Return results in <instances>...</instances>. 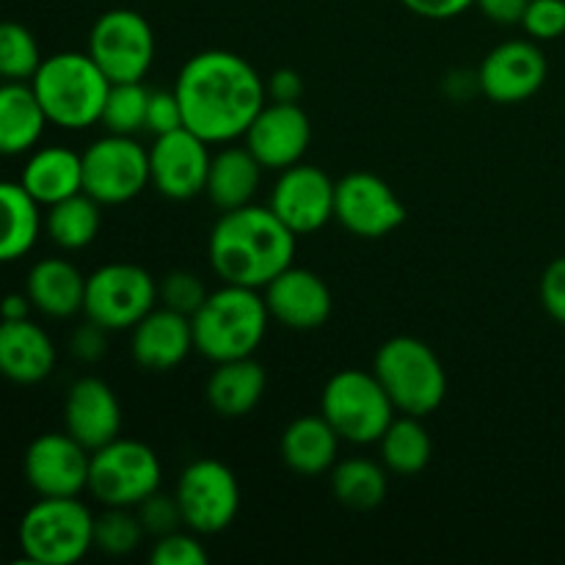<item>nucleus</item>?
I'll return each mask as SVG.
<instances>
[{
  "instance_id": "obj_1",
  "label": "nucleus",
  "mask_w": 565,
  "mask_h": 565,
  "mask_svg": "<svg viewBox=\"0 0 565 565\" xmlns=\"http://www.w3.org/2000/svg\"><path fill=\"white\" fill-rule=\"evenodd\" d=\"M174 94L182 125L207 143H230L246 136L254 116L268 103L259 72L230 50L191 55L177 75Z\"/></svg>"
},
{
  "instance_id": "obj_2",
  "label": "nucleus",
  "mask_w": 565,
  "mask_h": 565,
  "mask_svg": "<svg viewBox=\"0 0 565 565\" xmlns=\"http://www.w3.org/2000/svg\"><path fill=\"white\" fill-rule=\"evenodd\" d=\"M296 232L270 207L226 210L210 232L207 257L224 285L263 290L296 259Z\"/></svg>"
},
{
  "instance_id": "obj_3",
  "label": "nucleus",
  "mask_w": 565,
  "mask_h": 565,
  "mask_svg": "<svg viewBox=\"0 0 565 565\" xmlns=\"http://www.w3.org/2000/svg\"><path fill=\"white\" fill-rule=\"evenodd\" d=\"M270 312L259 290L224 285L207 292L202 307L191 315L193 348L213 364L254 356L268 334Z\"/></svg>"
},
{
  "instance_id": "obj_4",
  "label": "nucleus",
  "mask_w": 565,
  "mask_h": 565,
  "mask_svg": "<svg viewBox=\"0 0 565 565\" xmlns=\"http://www.w3.org/2000/svg\"><path fill=\"white\" fill-rule=\"evenodd\" d=\"M31 88L50 125L64 130H86L103 116L110 81L88 53H55L42 58Z\"/></svg>"
},
{
  "instance_id": "obj_5",
  "label": "nucleus",
  "mask_w": 565,
  "mask_h": 565,
  "mask_svg": "<svg viewBox=\"0 0 565 565\" xmlns=\"http://www.w3.org/2000/svg\"><path fill=\"white\" fill-rule=\"evenodd\" d=\"M375 379L401 414L428 417L445 403L447 373L428 342L417 337H392L375 353Z\"/></svg>"
},
{
  "instance_id": "obj_6",
  "label": "nucleus",
  "mask_w": 565,
  "mask_h": 565,
  "mask_svg": "<svg viewBox=\"0 0 565 565\" xmlns=\"http://www.w3.org/2000/svg\"><path fill=\"white\" fill-rule=\"evenodd\" d=\"M20 546L31 563H77L94 550V513L77 497H42L22 516Z\"/></svg>"
},
{
  "instance_id": "obj_7",
  "label": "nucleus",
  "mask_w": 565,
  "mask_h": 565,
  "mask_svg": "<svg viewBox=\"0 0 565 565\" xmlns=\"http://www.w3.org/2000/svg\"><path fill=\"white\" fill-rule=\"evenodd\" d=\"M395 403L375 373L367 370H340L331 375L320 395V414L342 441L351 445H373L384 436L395 419Z\"/></svg>"
},
{
  "instance_id": "obj_8",
  "label": "nucleus",
  "mask_w": 565,
  "mask_h": 565,
  "mask_svg": "<svg viewBox=\"0 0 565 565\" xmlns=\"http://www.w3.org/2000/svg\"><path fill=\"white\" fill-rule=\"evenodd\" d=\"M163 467L158 452L136 439H114L92 452L88 491L105 508H138L160 491Z\"/></svg>"
},
{
  "instance_id": "obj_9",
  "label": "nucleus",
  "mask_w": 565,
  "mask_h": 565,
  "mask_svg": "<svg viewBox=\"0 0 565 565\" xmlns=\"http://www.w3.org/2000/svg\"><path fill=\"white\" fill-rule=\"evenodd\" d=\"M158 301V281L132 263H108L86 276L83 315L108 331L132 329Z\"/></svg>"
},
{
  "instance_id": "obj_10",
  "label": "nucleus",
  "mask_w": 565,
  "mask_h": 565,
  "mask_svg": "<svg viewBox=\"0 0 565 565\" xmlns=\"http://www.w3.org/2000/svg\"><path fill=\"white\" fill-rule=\"evenodd\" d=\"M177 505L182 527L196 535L224 533L241 511V486L235 472L215 458H199L177 480Z\"/></svg>"
},
{
  "instance_id": "obj_11",
  "label": "nucleus",
  "mask_w": 565,
  "mask_h": 565,
  "mask_svg": "<svg viewBox=\"0 0 565 565\" xmlns=\"http://www.w3.org/2000/svg\"><path fill=\"white\" fill-rule=\"evenodd\" d=\"M88 55L110 83L143 81L154 61L152 25L132 9L105 11L88 33Z\"/></svg>"
},
{
  "instance_id": "obj_12",
  "label": "nucleus",
  "mask_w": 565,
  "mask_h": 565,
  "mask_svg": "<svg viewBox=\"0 0 565 565\" xmlns=\"http://www.w3.org/2000/svg\"><path fill=\"white\" fill-rule=\"evenodd\" d=\"M83 158V191L99 204H125L149 185V149L132 136L97 138Z\"/></svg>"
},
{
  "instance_id": "obj_13",
  "label": "nucleus",
  "mask_w": 565,
  "mask_h": 565,
  "mask_svg": "<svg viewBox=\"0 0 565 565\" xmlns=\"http://www.w3.org/2000/svg\"><path fill=\"white\" fill-rule=\"evenodd\" d=\"M334 218L351 235L379 241L401 230L406 221V204L381 177L370 171H351L337 182Z\"/></svg>"
},
{
  "instance_id": "obj_14",
  "label": "nucleus",
  "mask_w": 565,
  "mask_h": 565,
  "mask_svg": "<svg viewBox=\"0 0 565 565\" xmlns=\"http://www.w3.org/2000/svg\"><path fill=\"white\" fill-rule=\"evenodd\" d=\"M207 147L210 143L188 127L154 136V143L149 147V180L154 191L171 202H188L204 193L213 160Z\"/></svg>"
},
{
  "instance_id": "obj_15",
  "label": "nucleus",
  "mask_w": 565,
  "mask_h": 565,
  "mask_svg": "<svg viewBox=\"0 0 565 565\" xmlns=\"http://www.w3.org/2000/svg\"><path fill=\"white\" fill-rule=\"evenodd\" d=\"M334 191L337 182L323 169L296 163L279 174L268 207L296 235H312L334 218Z\"/></svg>"
},
{
  "instance_id": "obj_16",
  "label": "nucleus",
  "mask_w": 565,
  "mask_h": 565,
  "mask_svg": "<svg viewBox=\"0 0 565 565\" xmlns=\"http://www.w3.org/2000/svg\"><path fill=\"white\" fill-rule=\"evenodd\" d=\"M88 463L92 452L64 430L36 436L28 445L22 469L39 497H81L88 489Z\"/></svg>"
},
{
  "instance_id": "obj_17",
  "label": "nucleus",
  "mask_w": 565,
  "mask_h": 565,
  "mask_svg": "<svg viewBox=\"0 0 565 565\" xmlns=\"http://www.w3.org/2000/svg\"><path fill=\"white\" fill-rule=\"evenodd\" d=\"M544 50L527 39H511L491 50L478 70V86L500 105H516L541 92L546 83Z\"/></svg>"
},
{
  "instance_id": "obj_18",
  "label": "nucleus",
  "mask_w": 565,
  "mask_h": 565,
  "mask_svg": "<svg viewBox=\"0 0 565 565\" xmlns=\"http://www.w3.org/2000/svg\"><path fill=\"white\" fill-rule=\"evenodd\" d=\"M246 149L263 169L285 171L301 163L312 141V121L298 103H265L246 130Z\"/></svg>"
},
{
  "instance_id": "obj_19",
  "label": "nucleus",
  "mask_w": 565,
  "mask_h": 565,
  "mask_svg": "<svg viewBox=\"0 0 565 565\" xmlns=\"http://www.w3.org/2000/svg\"><path fill=\"white\" fill-rule=\"evenodd\" d=\"M263 298L270 320H279L292 331L320 329L323 323H329L331 309H334L329 285L315 270L296 268V265L270 279L263 287Z\"/></svg>"
},
{
  "instance_id": "obj_20",
  "label": "nucleus",
  "mask_w": 565,
  "mask_h": 565,
  "mask_svg": "<svg viewBox=\"0 0 565 565\" xmlns=\"http://www.w3.org/2000/svg\"><path fill=\"white\" fill-rule=\"evenodd\" d=\"M64 425L66 434L75 436L88 452L99 450L108 441L119 439L121 430V406L116 392L103 379L75 381L66 392L64 401Z\"/></svg>"
},
{
  "instance_id": "obj_21",
  "label": "nucleus",
  "mask_w": 565,
  "mask_h": 565,
  "mask_svg": "<svg viewBox=\"0 0 565 565\" xmlns=\"http://www.w3.org/2000/svg\"><path fill=\"white\" fill-rule=\"evenodd\" d=\"M132 359L138 367L166 373L185 362L193 351L191 318L169 307L152 309L132 326Z\"/></svg>"
},
{
  "instance_id": "obj_22",
  "label": "nucleus",
  "mask_w": 565,
  "mask_h": 565,
  "mask_svg": "<svg viewBox=\"0 0 565 565\" xmlns=\"http://www.w3.org/2000/svg\"><path fill=\"white\" fill-rule=\"evenodd\" d=\"M55 367V345L42 326L0 320V375L14 384H39Z\"/></svg>"
},
{
  "instance_id": "obj_23",
  "label": "nucleus",
  "mask_w": 565,
  "mask_h": 565,
  "mask_svg": "<svg viewBox=\"0 0 565 565\" xmlns=\"http://www.w3.org/2000/svg\"><path fill=\"white\" fill-rule=\"evenodd\" d=\"M268 386L265 367L254 356L218 362L207 379V403L221 417H246L259 406Z\"/></svg>"
},
{
  "instance_id": "obj_24",
  "label": "nucleus",
  "mask_w": 565,
  "mask_h": 565,
  "mask_svg": "<svg viewBox=\"0 0 565 565\" xmlns=\"http://www.w3.org/2000/svg\"><path fill=\"white\" fill-rule=\"evenodd\" d=\"M340 434L329 425L323 414H307L292 419L281 434V461L303 478L329 472L340 452Z\"/></svg>"
},
{
  "instance_id": "obj_25",
  "label": "nucleus",
  "mask_w": 565,
  "mask_h": 565,
  "mask_svg": "<svg viewBox=\"0 0 565 565\" xmlns=\"http://www.w3.org/2000/svg\"><path fill=\"white\" fill-rule=\"evenodd\" d=\"M25 292L33 309L47 318H72L75 312H83L86 276L66 259H39L28 274Z\"/></svg>"
},
{
  "instance_id": "obj_26",
  "label": "nucleus",
  "mask_w": 565,
  "mask_h": 565,
  "mask_svg": "<svg viewBox=\"0 0 565 565\" xmlns=\"http://www.w3.org/2000/svg\"><path fill=\"white\" fill-rule=\"evenodd\" d=\"M20 182L36 204L64 202L83 191V158L66 147H42L28 158Z\"/></svg>"
},
{
  "instance_id": "obj_27",
  "label": "nucleus",
  "mask_w": 565,
  "mask_h": 565,
  "mask_svg": "<svg viewBox=\"0 0 565 565\" xmlns=\"http://www.w3.org/2000/svg\"><path fill=\"white\" fill-rule=\"evenodd\" d=\"M259 182H263V163L246 147H226L210 160L204 193L221 213H226L252 204Z\"/></svg>"
},
{
  "instance_id": "obj_28",
  "label": "nucleus",
  "mask_w": 565,
  "mask_h": 565,
  "mask_svg": "<svg viewBox=\"0 0 565 565\" xmlns=\"http://www.w3.org/2000/svg\"><path fill=\"white\" fill-rule=\"evenodd\" d=\"M47 116L31 83L6 81L0 86V154H22L42 138Z\"/></svg>"
},
{
  "instance_id": "obj_29",
  "label": "nucleus",
  "mask_w": 565,
  "mask_h": 565,
  "mask_svg": "<svg viewBox=\"0 0 565 565\" xmlns=\"http://www.w3.org/2000/svg\"><path fill=\"white\" fill-rule=\"evenodd\" d=\"M42 230L39 204L22 182L0 180V263L25 257Z\"/></svg>"
},
{
  "instance_id": "obj_30",
  "label": "nucleus",
  "mask_w": 565,
  "mask_h": 565,
  "mask_svg": "<svg viewBox=\"0 0 565 565\" xmlns=\"http://www.w3.org/2000/svg\"><path fill=\"white\" fill-rule=\"evenodd\" d=\"M379 445L384 467L390 472L403 475V478L423 472L434 456V441L423 425V417H412V414H401V417L392 419Z\"/></svg>"
},
{
  "instance_id": "obj_31",
  "label": "nucleus",
  "mask_w": 565,
  "mask_h": 565,
  "mask_svg": "<svg viewBox=\"0 0 565 565\" xmlns=\"http://www.w3.org/2000/svg\"><path fill=\"white\" fill-rule=\"evenodd\" d=\"M99 202L88 196L86 191L75 193V196L55 202L47 207L44 215V230H47L50 241L66 252H77V248L92 246L94 237L99 235Z\"/></svg>"
},
{
  "instance_id": "obj_32",
  "label": "nucleus",
  "mask_w": 565,
  "mask_h": 565,
  "mask_svg": "<svg viewBox=\"0 0 565 565\" xmlns=\"http://www.w3.org/2000/svg\"><path fill=\"white\" fill-rule=\"evenodd\" d=\"M331 491L351 511H373L386 500L390 480L384 467L370 458H345L331 467Z\"/></svg>"
},
{
  "instance_id": "obj_33",
  "label": "nucleus",
  "mask_w": 565,
  "mask_h": 565,
  "mask_svg": "<svg viewBox=\"0 0 565 565\" xmlns=\"http://www.w3.org/2000/svg\"><path fill=\"white\" fill-rule=\"evenodd\" d=\"M147 105L149 88L141 81L110 83L99 125L114 136H136V132L147 130Z\"/></svg>"
},
{
  "instance_id": "obj_34",
  "label": "nucleus",
  "mask_w": 565,
  "mask_h": 565,
  "mask_svg": "<svg viewBox=\"0 0 565 565\" xmlns=\"http://www.w3.org/2000/svg\"><path fill=\"white\" fill-rule=\"evenodd\" d=\"M42 64L36 36L20 22H0V77L31 81Z\"/></svg>"
},
{
  "instance_id": "obj_35",
  "label": "nucleus",
  "mask_w": 565,
  "mask_h": 565,
  "mask_svg": "<svg viewBox=\"0 0 565 565\" xmlns=\"http://www.w3.org/2000/svg\"><path fill=\"white\" fill-rule=\"evenodd\" d=\"M147 535L138 513L132 516L130 508H108L105 513L94 516V550L105 555H130L138 550L141 539Z\"/></svg>"
},
{
  "instance_id": "obj_36",
  "label": "nucleus",
  "mask_w": 565,
  "mask_h": 565,
  "mask_svg": "<svg viewBox=\"0 0 565 565\" xmlns=\"http://www.w3.org/2000/svg\"><path fill=\"white\" fill-rule=\"evenodd\" d=\"M207 550L191 530L188 533L174 530L169 535H160L154 550L149 552V563L154 565H207Z\"/></svg>"
},
{
  "instance_id": "obj_37",
  "label": "nucleus",
  "mask_w": 565,
  "mask_h": 565,
  "mask_svg": "<svg viewBox=\"0 0 565 565\" xmlns=\"http://www.w3.org/2000/svg\"><path fill=\"white\" fill-rule=\"evenodd\" d=\"M158 298L163 301V307L191 318V315L204 303L207 290H204V285L193 274H188V270H174V274H169L158 285Z\"/></svg>"
},
{
  "instance_id": "obj_38",
  "label": "nucleus",
  "mask_w": 565,
  "mask_h": 565,
  "mask_svg": "<svg viewBox=\"0 0 565 565\" xmlns=\"http://www.w3.org/2000/svg\"><path fill=\"white\" fill-rule=\"evenodd\" d=\"M522 28L533 36V42L565 36V0H530Z\"/></svg>"
},
{
  "instance_id": "obj_39",
  "label": "nucleus",
  "mask_w": 565,
  "mask_h": 565,
  "mask_svg": "<svg viewBox=\"0 0 565 565\" xmlns=\"http://www.w3.org/2000/svg\"><path fill=\"white\" fill-rule=\"evenodd\" d=\"M138 519H141L143 530L152 535H169L174 533V530H180L182 524V513H180V505H177V497H169V494H160V491H154L152 497H147V500L138 505Z\"/></svg>"
},
{
  "instance_id": "obj_40",
  "label": "nucleus",
  "mask_w": 565,
  "mask_h": 565,
  "mask_svg": "<svg viewBox=\"0 0 565 565\" xmlns=\"http://www.w3.org/2000/svg\"><path fill=\"white\" fill-rule=\"evenodd\" d=\"M182 125V108L180 99L174 92H149V105H147V130L154 136H163V132L177 130Z\"/></svg>"
},
{
  "instance_id": "obj_41",
  "label": "nucleus",
  "mask_w": 565,
  "mask_h": 565,
  "mask_svg": "<svg viewBox=\"0 0 565 565\" xmlns=\"http://www.w3.org/2000/svg\"><path fill=\"white\" fill-rule=\"evenodd\" d=\"M539 296L546 315L565 326V257H557L555 263L546 265L544 276H541Z\"/></svg>"
},
{
  "instance_id": "obj_42",
  "label": "nucleus",
  "mask_w": 565,
  "mask_h": 565,
  "mask_svg": "<svg viewBox=\"0 0 565 565\" xmlns=\"http://www.w3.org/2000/svg\"><path fill=\"white\" fill-rule=\"evenodd\" d=\"M105 334H108V329H103V326H97L94 320H88V323H83L81 329L72 334V353H75L81 362H97V359H103L105 351H108Z\"/></svg>"
},
{
  "instance_id": "obj_43",
  "label": "nucleus",
  "mask_w": 565,
  "mask_h": 565,
  "mask_svg": "<svg viewBox=\"0 0 565 565\" xmlns=\"http://www.w3.org/2000/svg\"><path fill=\"white\" fill-rule=\"evenodd\" d=\"M412 14L425 17V20H452L472 9L475 0H401Z\"/></svg>"
},
{
  "instance_id": "obj_44",
  "label": "nucleus",
  "mask_w": 565,
  "mask_h": 565,
  "mask_svg": "<svg viewBox=\"0 0 565 565\" xmlns=\"http://www.w3.org/2000/svg\"><path fill=\"white\" fill-rule=\"evenodd\" d=\"M265 92L274 103H298L303 97V81L296 70H276L265 83Z\"/></svg>"
},
{
  "instance_id": "obj_45",
  "label": "nucleus",
  "mask_w": 565,
  "mask_h": 565,
  "mask_svg": "<svg viewBox=\"0 0 565 565\" xmlns=\"http://www.w3.org/2000/svg\"><path fill=\"white\" fill-rule=\"evenodd\" d=\"M530 0H475L480 11L497 25H522Z\"/></svg>"
},
{
  "instance_id": "obj_46",
  "label": "nucleus",
  "mask_w": 565,
  "mask_h": 565,
  "mask_svg": "<svg viewBox=\"0 0 565 565\" xmlns=\"http://www.w3.org/2000/svg\"><path fill=\"white\" fill-rule=\"evenodd\" d=\"M31 298H28V292H11V296H6L3 301H0V320H22L28 318V312H31Z\"/></svg>"
}]
</instances>
